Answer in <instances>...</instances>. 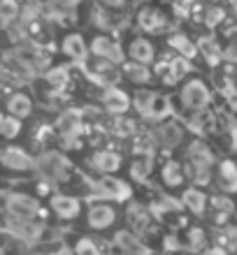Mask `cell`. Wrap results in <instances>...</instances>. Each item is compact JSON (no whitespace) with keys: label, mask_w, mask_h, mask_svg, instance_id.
<instances>
[{"label":"cell","mask_w":237,"mask_h":255,"mask_svg":"<svg viewBox=\"0 0 237 255\" xmlns=\"http://www.w3.org/2000/svg\"><path fill=\"white\" fill-rule=\"evenodd\" d=\"M212 95H210V88L205 86L200 79L196 81H189L182 91V105L186 109H193V112H200L210 105Z\"/></svg>","instance_id":"obj_1"},{"label":"cell","mask_w":237,"mask_h":255,"mask_svg":"<svg viewBox=\"0 0 237 255\" xmlns=\"http://www.w3.org/2000/svg\"><path fill=\"white\" fill-rule=\"evenodd\" d=\"M37 169L51 181H61L70 174V162L61 153H44L37 158Z\"/></svg>","instance_id":"obj_2"},{"label":"cell","mask_w":237,"mask_h":255,"mask_svg":"<svg viewBox=\"0 0 237 255\" xmlns=\"http://www.w3.org/2000/svg\"><path fill=\"white\" fill-rule=\"evenodd\" d=\"M37 202L33 197H28V195H9V200H7V214L16 218V221H30L35 214H37Z\"/></svg>","instance_id":"obj_3"},{"label":"cell","mask_w":237,"mask_h":255,"mask_svg":"<svg viewBox=\"0 0 237 255\" xmlns=\"http://www.w3.org/2000/svg\"><path fill=\"white\" fill-rule=\"evenodd\" d=\"M91 54L98 58H107L109 63H121L123 61V49L114 40H109L107 35H98L91 42Z\"/></svg>","instance_id":"obj_4"},{"label":"cell","mask_w":237,"mask_h":255,"mask_svg":"<svg viewBox=\"0 0 237 255\" xmlns=\"http://www.w3.org/2000/svg\"><path fill=\"white\" fill-rule=\"evenodd\" d=\"M0 165H5L9 169H30L35 167L33 158L23 151V148H16V146H5L0 151Z\"/></svg>","instance_id":"obj_5"},{"label":"cell","mask_w":237,"mask_h":255,"mask_svg":"<svg viewBox=\"0 0 237 255\" xmlns=\"http://www.w3.org/2000/svg\"><path fill=\"white\" fill-rule=\"evenodd\" d=\"M95 193L100 197H109V200H126L130 195V188L119 179H102L95 183Z\"/></svg>","instance_id":"obj_6"},{"label":"cell","mask_w":237,"mask_h":255,"mask_svg":"<svg viewBox=\"0 0 237 255\" xmlns=\"http://www.w3.org/2000/svg\"><path fill=\"white\" fill-rule=\"evenodd\" d=\"M102 102H105V109L112 112V114H123V112H128V107H130V98L114 86H109L107 91H105Z\"/></svg>","instance_id":"obj_7"},{"label":"cell","mask_w":237,"mask_h":255,"mask_svg":"<svg viewBox=\"0 0 237 255\" xmlns=\"http://www.w3.org/2000/svg\"><path fill=\"white\" fill-rule=\"evenodd\" d=\"M61 49H63V54L70 56V58H72V61H77V63H81V61H84V58L88 56L86 42H84V37H81L79 33L65 35V40H63Z\"/></svg>","instance_id":"obj_8"},{"label":"cell","mask_w":237,"mask_h":255,"mask_svg":"<svg viewBox=\"0 0 237 255\" xmlns=\"http://www.w3.org/2000/svg\"><path fill=\"white\" fill-rule=\"evenodd\" d=\"M198 51L203 54V58L210 65H219L221 58H224V49L219 44V40H214L212 35H203L200 40H198Z\"/></svg>","instance_id":"obj_9"},{"label":"cell","mask_w":237,"mask_h":255,"mask_svg":"<svg viewBox=\"0 0 237 255\" xmlns=\"http://www.w3.org/2000/svg\"><path fill=\"white\" fill-rule=\"evenodd\" d=\"M137 23H140V28L147 30V33H156V30H161V28L165 26V16H163L158 9H154V7H144V9H140V14H137Z\"/></svg>","instance_id":"obj_10"},{"label":"cell","mask_w":237,"mask_h":255,"mask_svg":"<svg viewBox=\"0 0 237 255\" xmlns=\"http://www.w3.org/2000/svg\"><path fill=\"white\" fill-rule=\"evenodd\" d=\"M114 223V209L107 207V204H95L91 207L88 211V225L95 230H102V228H109Z\"/></svg>","instance_id":"obj_11"},{"label":"cell","mask_w":237,"mask_h":255,"mask_svg":"<svg viewBox=\"0 0 237 255\" xmlns=\"http://www.w3.org/2000/svg\"><path fill=\"white\" fill-rule=\"evenodd\" d=\"M128 54L130 58L135 63H142V65H149L151 61H154V47H151V42L149 40H144V37H137V40L130 42V47H128Z\"/></svg>","instance_id":"obj_12"},{"label":"cell","mask_w":237,"mask_h":255,"mask_svg":"<svg viewBox=\"0 0 237 255\" xmlns=\"http://www.w3.org/2000/svg\"><path fill=\"white\" fill-rule=\"evenodd\" d=\"M30 109H33V102H30V98H28L26 93L9 95V100H7V112H9V116H14V119H26V116L30 114Z\"/></svg>","instance_id":"obj_13"},{"label":"cell","mask_w":237,"mask_h":255,"mask_svg":"<svg viewBox=\"0 0 237 255\" xmlns=\"http://www.w3.org/2000/svg\"><path fill=\"white\" fill-rule=\"evenodd\" d=\"M51 207L61 218H75L79 214V202L75 197H68V195H56L51 197Z\"/></svg>","instance_id":"obj_14"},{"label":"cell","mask_w":237,"mask_h":255,"mask_svg":"<svg viewBox=\"0 0 237 255\" xmlns=\"http://www.w3.org/2000/svg\"><path fill=\"white\" fill-rule=\"evenodd\" d=\"M219 181L224 190H237V165L231 160H224L219 165Z\"/></svg>","instance_id":"obj_15"},{"label":"cell","mask_w":237,"mask_h":255,"mask_svg":"<svg viewBox=\"0 0 237 255\" xmlns=\"http://www.w3.org/2000/svg\"><path fill=\"white\" fill-rule=\"evenodd\" d=\"M184 137V130L177 123H168V126H161V130H158V139H161V144L165 148H172L177 146L179 141H182Z\"/></svg>","instance_id":"obj_16"},{"label":"cell","mask_w":237,"mask_h":255,"mask_svg":"<svg viewBox=\"0 0 237 255\" xmlns=\"http://www.w3.org/2000/svg\"><path fill=\"white\" fill-rule=\"evenodd\" d=\"M168 114H170L168 95L154 93V98H151V102H149V107H147V112H144V116H147V119H165Z\"/></svg>","instance_id":"obj_17"},{"label":"cell","mask_w":237,"mask_h":255,"mask_svg":"<svg viewBox=\"0 0 237 255\" xmlns=\"http://www.w3.org/2000/svg\"><path fill=\"white\" fill-rule=\"evenodd\" d=\"M121 165V158L112 151H100V153L93 155V167L100 169V172H116Z\"/></svg>","instance_id":"obj_18"},{"label":"cell","mask_w":237,"mask_h":255,"mask_svg":"<svg viewBox=\"0 0 237 255\" xmlns=\"http://www.w3.org/2000/svg\"><path fill=\"white\" fill-rule=\"evenodd\" d=\"M168 42H170V47L177 49V51H179L184 58H189V61L193 58V56H198V47L189 40V37H186V35H179V33H177V35H172Z\"/></svg>","instance_id":"obj_19"},{"label":"cell","mask_w":237,"mask_h":255,"mask_svg":"<svg viewBox=\"0 0 237 255\" xmlns=\"http://www.w3.org/2000/svg\"><path fill=\"white\" fill-rule=\"evenodd\" d=\"M116 244L121 246L126 255H144L147 253V249L142 246V242L135 239L133 235H126V232H119V235H116Z\"/></svg>","instance_id":"obj_20"},{"label":"cell","mask_w":237,"mask_h":255,"mask_svg":"<svg viewBox=\"0 0 237 255\" xmlns=\"http://www.w3.org/2000/svg\"><path fill=\"white\" fill-rule=\"evenodd\" d=\"M189 155H191V160H193V165H196V167H210V165H212V151L205 146L203 141L191 144Z\"/></svg>","instance_id":"obj_21"},{"label":"cell","mask_w":237,"mask_h":255,"mask_svg":"<svg viewBox=\"0 0 237 255\" xmlns=\"http://www.w3.org/2000/svg\"><path fill=\"white\" fill-rule=\"evenodd\" d=\"M123 72H126V77H128L130 81H135V84H147V81L151 79V72L147 70V65H142V63H126L123 65Z\"/></svg>","instance_id":"obj_22"},{"label":"cell","mask_w":237,"mask_h":255,"mask_svg":"<svg viewBox=\"0 0 237 255\" xmlns=\"http://www.w3.org/2000/svg\"><path fill=\"white\" fill-rule=\"evenodd\" d=\"M191 72V63L189 58H184V56H177L175 61L170 63V74H168V84H175V81H179L182 77H186V74Z\"/></svg>","instance_id":"obj_23"},{"label":"cell","mask_w":237,"mask_h":255,"mask_svg":"<svg viewBox=\"0 0 237 255\" xmlns=\"http://www.w3.org/2000/svg\"><path fill=\"white\" fill-rule=\"evenodd\" d=\"M9 230H12L19 239H37V237H40V232H42L40 225H33L30 221H16Z\"/></svg>","instance_id":"obj_24"},{"label":"cell","mask_w":237,"mask_h":255,"mask_svg":"<svg viewBox=\"0 0 237 255\" xmlns=\"http://www.w3.org/2000/svg\"><path fill=\"white\" fill-rule=\"evenodd\" d=\"M163 181L168 183V186H179L184 181V169L179 162H168L165 167H163Z\"/></svg>","instance_id":"obj_25"},{"label":"cell","mask_w":237,"mask_h":255,"mask_svg":"<svg viewBox=\"0 0 237 255\" xmlns=\"http://www.w3.org/2000/svg\"><path fill=\"white\" fill-rule=\"evenodd\" d=\"M184 204H186L193 214H203L205 211V195L196 188H189L184 193Z\"/></svg>","instance_id":"obj_26"},{"label":"cell","mask_w":237,"mask_h":255,"mask_svg":"<svg viewBox=\"0 0 237 255\" xmlns=\"http://www.w3.org/2000/svg\"><path fill=\"white\" fill-rule=\"evenodd\" d=\"M79 119H81V114L77 112V109H72V112H65V114L58 119L56 128H58V130H63V132H75L77 128H79Z\"/></svg>","instance_id":"obj_27"},{"label":"cell","mask_w":237,"mask_h":255,"mask_svg":"<svg viewBox=\"0 0 237 255\" xmlns=\"http://www.w3.org/2000/svg\"><path fill=\"white\" fill-rule=\"evenodd\" d=\"M19 132H21L19 119H14V116H0V134H2V137L12 139V137H16Z\"/></svg>","instance_id":"obj_28"},{"label":"cell","mask_w":237,"mask_h":255,"mask_svg":"<svg viewBox=\"0 0 237 255\" xmlns=\"http://www.w3.org/2000/svg\"><path fill=\"white\" fill-rule=\"evenodd\" d=\"M68 79H70V74L65 67H54V70L47 72V81L56 88V91H63V88L68 86Z\"/></svg>","instance_id":"obj_29"},{"label":"cell","mask_w":237,"mask_h":255,"mask_svg":"<svg viewBox=\"0 0 237 255\" xmlns=\"http://www.w3.org/2000/svg\"><path fill=\"white\" fill-rule=\"evenodd\" d=\"M19 16V2L16 0H0V21L9 23Z\"/></svg>","instance_id":"obj_30"},{"label":"cell","mask_w":237,"mask_h":255,"mask_svg":"<svg viewBox=\"0 0 237 255\" xmlns=\"http://www.w3.org/2000/svg\"><path fill=\"white\" fill-rule=\"evenodd\" d=\"M130 172H133V176H135L137 181H142V179H147V176H149V172H151L149 160H137V162H133V167H130Z\"/></svg>","instance_id":"obj_31"},{"label":"cell","mask_w":237,"mask_h":255,"mask_svg":"<svg viewBox=\"0 0 237 255\" xmlns=\"http://www.w3.org/2000/svg\"><path fill=\"white\" fill-rule=\"evenodd\" d=\"M226 12L221 9V7H212L210 12H207V19H205V26L207 28H217L221 21H224Z\"/></svg>","instance_id":"obj_32"},{"label":"cell","mask_w":237,"mask_h":255,"mask_svg":"<svg viewBox=\"0 0 237 255\" xmlns=\"http://www.w3.org/2000/svg\"><path fill=\"white\" fill-rule=\"evenodd\" d=\"M77 253L79 255H100V251L95 249V244L91 239H81L79 246H77Z\"/></svg>","instance_id":"obj_33"},{"label":"cell","mask_w":237,"mask_h":255,"mask_svg":"<svg viewBox=\"0 0 237 255\" xmlns=\"http://www.w3.org/2000/svg\"><path fill=\"white\" fill-rule=\"evenodd\" d=\"M133 128H135V123L133 121H128V119H126V121H123V119H119V121L114 123V132L116 134H133Z\"/></svg>","instance_id":"obj_34"},{"label":"cell","mask_w":237,"mask_h":255,"mask_svg":"<svg viewBox=\"0 0 237 255\" xmlns=\"http://www.w3.org/2000/svg\"><path fill=\"white\" fill-rule=\"evenodd\" d=\"M191 246H193V249L196 251H200L205 246V232L203 230H191Z\"/></svg>","instance_id":"obj_35"},{"label":"cell","mask_w":237,"mask_h":255,"mask_svg":"<svg viewBox=\"0 0 237 255\" xmlns=\"http://www.w3.org/2000/svg\"><path fill=\"white\" fill-rule=\"evenodd\" d=\"M151 98H154V93H149V91H147V93H140V95H137V109H140L142 114L147 112V107H149Z\"/></svg>","instance_id":"obj_36"},{"label":"cell","mask_w":237,"mask_h":255,"mask_svg":"<svg viewBox=\"0 0 237 255\" xmlns=\"http://www.w3.org/2000/svg\"><path fill=\"white\" fill-rule=\"evenodd\" d=\"M214 207H217V211H221V214H231L233 211L231 200H226V197H217V200H214Z\"/></svg>","instance_id":"obj_37"},{"label":"cell","mask_w":237,"mask_h":255,"mask_svg":"<svg viewBox=\"0 0 237 255\" xmlns=\"http://www.w3.org/2000/svg\"><path fill=\"white\" fill-rule=\"evenodd\" d=\"M0 81H16L12 70H7L5 65H0Z\"/></svg>","instance_id":"obj_38"},{"label":"cell","mask_w":237,"mask_h":255,"mask_svg":"<svg viewBox=\"0 0 237 255\" xmlns=\"http://www.w3.org/2000/svg\"><path fill=\"white\" fill-rule=\"evenodd\" d=\"M58 7H63V9H75L77 5H79L81 0H54Z\"/></svg>","instance_id":"obj_39"},{"label":"cell","mask_w":237,"mask_h":255,"mask_svg":"<svg viewBox=\"0 0 237 255\" xmlns=\"http://www.w3.org/2000/svg\"><path fill=\"white\" fill-rule=\"evenodd\" d=\"M100 5H105V7H114V9H119V7H123V2L126 0H98Z\"/></svg>","instance_id":"obj_40"},{"label":"cell","mask_w":237,"mask_h":255,"mask_svg":"<svg viewBox=\"0 0 237 255\" xmlns=\"http://www.w3.org/2000/svg\"><path fill=\"white\" fill-rule=\"evenodd\" d=\"M226 239H228V246H231V249H237V230H231Z\"/></svg>","instance_id":"obj_41"},{"label":"cell","mask_w":237,"mask_h":255,"mask_svg":"<svg viewBox=\"0 0 237 255\" xmlns=\"http://www.w3.org/2000/svg\"><path fill=\"white\" fill-rule=\"evenodd\" d=\"M226 58H228V61H237V44H233L231 49H228V51H226Z\"/></svg>","instance_id":"obj_42"},{"label":"cell","mask_w":237,"mask_h":255,"mask_svg":"<svg viewBox=\"0 0 237 255\" xmlns=\"http://www.w3.org/2000/svg\"><path fill=\"white\" fill-rule=\"evenodd\" d=\"M7 200H9V195L0 193V209H7Z\"/></svg>","instance_id":"obj_43"},{"label":"cell","mask_w":237,"mask_h":255,"mask_svg":"<svg viewBox=\"0 0 237 255\" xmlns=\"http://www.w3.org/2000/svg\"><path fill=\"white\" fill-rule=\"evenodd\" d=\"M58 255H75V253H70L68 249H63V251H61V253H58Z\"/></svg>","instance_id":"obj_44"},{"label":"cell","mask_w":237,"mask_h":255,"mask_svg":"<svg viewBox=\"0 0 237 255\" xmlns=\"http://www.w3.org/2000/svg\"><path fill=\"white\" fill-rule=\"evenodd\" d=\"M133 2H147V0H133Z\"/></svg>","instance_id":"obj_45"},{"label":"cell","mask_w":237,"mask_h":255,"mask_svg":"<svg viewBox=\"0 0 237 255\" xmlns=\"http://www.w3.org/2000/svg\"><path fill=\"white\" fill-rule=\"evenodd\" d=\"M233 5H235V7H237V0H233Z\"/></svg>","instance_id":"obj_46"}]
</instances>
